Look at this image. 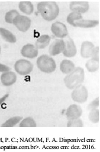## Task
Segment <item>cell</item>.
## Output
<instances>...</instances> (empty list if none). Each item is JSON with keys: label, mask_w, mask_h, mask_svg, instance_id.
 Masks as SVG:
<instances>
[{"label": "cell", "mask_w": 100, "mask_h": 152, "mask_svg": "<svg viewBox=\"0 0 100 152\" xmlns=\"http://www.w3.org/2000/svg\"><path fill=\"white\" fill-rule=\"evenodd\" d=\"M85 68L90 72H96L100 68L99 61L91 58L85 64Z\"/></svg>", "instance_id": "ffe728a7"}, {"label": "cell", "mask_w": 100, "mask_h": 152, "mask_svg": "<svg viewBox=\"0 0 100 152\" xmlns=\"http://www.w3.org/2000/svg\"><path fill=\"white\" fill-rule=\"evenodd\" d=\"M21 54L24 58L34 59L37 57L39 51L34 45L32 44H27L22 48Z\"/></svg>", "instance_id": "7c38bea8"}, {"label": "cell", "mask_w": 100, "mask_h": 152, "mask_svg": "<svg viewBox=\"0 0 100 152\" xmlns=\"http://www.w3.org/2000/svg\"><path fill=\"white\" fill-rule=\"evenodd\" d=\"M1 47H0V53H1Z\"/></svg>", "instance_id": "4dcf8cb0"}, {"label": "cell", "mask_w": 100, "mask_h": 152, "mask_svg": "<svg viewBox=\"0 0 100 152\" xmlns=\"http://www.w3.org/2000/svg\"><path fill=\"white\" fill-rule=\"evenodd\" d=\"M94 45L90 41H84L82 42L81 47L80 53L82 58L88 59L91 58L93 52L95 48Z\"/></svg>", "instance_id": "4fadbf2b"}, {"label": "cell", "mask_w": 100, "mask_h": 152, "mask_svg": "<svg viewBox=\"0 0 100 152\" xmlns=\"http://www.w3.org/2000/svg\"><path fill=\"white\" fill-rule=\"evenodd\" d=\"M18 8L22 12L27 15H30L34 11V6L30 1H20L18 5Z\"/></svg>", "instance_id": "d6986e66"}, {"label": "cell", "mask_w": 100, "mask_h": 152, "mask_svg": "<svg viewBox=\"0 0 100 152\" xmlns=\"http://www.w3.org/2000/svg\"><path fill=\"white\" fill-rule=\"evenodd\" d=\"M51 31L55 36L61 39L68 36V31L66 26L59 21H56L52 24Z\"/></svg>", "instance_id": "52a82bcc"}, {"label": "cell", "mask_w": 100, "mask_h": 152, "mask_svg": "<svg viewBox=\"0 0 100 152\" xmlns=\"http://www.w3.org/2000/svg\"><path fill=\"white\" fill-rule=\"evenodd\" d=\"M23 118L19 116H15L10 118L8 120H7L4 123L1 125L2 127H13L15 126L17 124H18L21 120Z\"/></svg>", "instance_id": "44dd1931"}, {"label": "cell", "mask_w": 100, "mask_h": 152, "mask_svg": "<svg viewBox=\"0 0 100 152\" xmlns=\"http://www.w3.org/2000/svg\"><path fill=\"white\" fill-rule=\"evenodd\" d=\"M81 19H82V16L81 14L75 12H72L68 15L66 18V21L68 24L74 27L75 22Z\"/></svg>", "instance_id": "603a6c76"}, {"label": "cell", "mask_w": 100, "mask_h": 152, "mask_svg": "<svg viewBox=\"0 0 100 152\" xmlns=\"http://www.w3.org/2000/svg\"><path fill=\"white\" fill-rule=\"evenodd\" d=\"M34 66L31 62L26 59L18 60L14 64L15 72L20 75H29L33 70Z\"/></svg>", "instance_id": "277c9868"}, {"label": "cell", "mask_w": 100, "mask_h": 152, "mask_svg": "<svg viewBox=\"0 0 100 152\" xmlns=\"http://www.w3.org/2000/svg\"><path fill=\"white\" fill-rule=\"evenodd\" d=\"M89 120L94 123L97 124L100 121V111L99 108L90 110V112L88 115Z\"/></svg>", "instance_id": "cb8c5ba5"}, {"label": "cell", "mask_w": 100, "mask_h": 152, "mask_svg": "<svg viewBox=\"0 0 100 152\" xmlns=\"http://www.w3.org/2000/svg\"><path fill=\"white\" fill-rule=\"evenodd\" d=\"M70 10L72 12L80 14L87 12L90 8L89 2L87 1H72L69 5Z\"/></svg>", "instance_id": "30bf717a"}, {"label": "cell", "mask_w": 100, "mask_h": 152, "mask_svg": "<svg viewBox=\"0 0 100 152\" xmlns=\"http://www.w3.org/2000/svg\"><path fill=\"white\" fill-rule=\"evenodd\" d=\"M1 81L4 86H11L16 82L17 75L14 72L11 71L4 72L1 75Z\"/></svg>", "instance_id": "5bb4252c"}, {"label": "cell", "mask_w": 100, "mask_h": 152, "mask_svg": "<svg viewBox=\"0 0 100 152\" xmlns=\"http://www.w3.org/2000/svg\"><path fill=\"white\" fill-rule=\"evenodd\" d=\"M8 96H9L8 94H5V95H4L2 97H1V98H0V105H1L4 102H5V101L6 99L8 97Z\"/></svg>", "instance_id": "f546056e"}, {"label": "cell", "mask_w": 100, "mask_h": 152, "mask_svg": "<svg viewBox=\"0 0 100 152\" xmlns=\"http://www.w3.org/2000/svg\"><path fill=\"white\" fill-rule=\"evenodd\" d=\"M88 92L87 88L81 85L73 89L71 93V98L72 100L78 103L85 102L88 99Z\"/></svg>", "instance_id": "5b68a950"}, {"label": "cell", "mask_w": 100, "mask_h": 152, "mask_svg": "<svg viewBox=\"0 0 100 152\" xmlns=\"http://www.w3.org/2000/svg\"><path fill=\"white\" fill-rule=\"evenodd\" d=\"M100 105V102H99V98L97 97V98H96L95 99H94L88 105V110H94V109H97L99 107Z\"/></svg>", "instance_id": "4316f807"}, {"label": "cell", "mask_w": 100, "mask_h": 152, "mask_svg": "<svg viewBox=\"0 0 100 152\" xmlns=\"http://www.w3.org/2000/svg\"><path fill=\"white\" fill-rule=\"evenodd\" d=\"M64 40L65 42V48L62 52L64 56L69 58L74 57L77 53V49L74 40L68 36Z\"/></svg>", "instance_id": "ba28073f"}, {"label": "cell", "mask_w": 100, "mask_h": 152, "mask_svg": "<svg viewBox=\"0 0 100 152\" xmlns=\"http://www.w3.org/2000/svg\"><path fill=\"white\" fill-rule=\"evenodd\" d=\"M20 15L19 12L15 10H11L7 12L5 15V21L9 24H12L14 18Z\"/></svg>", "instance_id": "d4e9b609"}, {"label": "cell", "mask_w": 100, "mask_h": 152, "mask_svg": "<svg viewBox=\"0 0 100 152\" xmlns=\"http://www.w3.org/2000/svg\"><path fill=\"white\" fill-rule=\"evenodd\" d=\"M37 8L42 18L47 21L55 20L59 14V7L55 1L39 2L37 5Z\"/></svg>", "instance_id": "6da1fadb"}, {"label": "cell", "mask_w": 100, "mask_h": 152, "mask_svg": "<svg viewBox=\"0 0 100 152\" xmlns=\"http://www.w3.org/2000/svg\"><path fill=\"white\" fill-rule=\"evenodd\" d=\"M99 46H96L95 47V48L94 49V50L93 52L92 53V56H91V58L100 61V53H99Z\"/></svg>", "instance_id": "83f0119b"}, {"label": "cell", "mask_w": 100, "mask_h": 152, "mask_svg": "<svg viewBox=\"0 0 100 152\" xmlns=\"http://www.w3.org/2000/svg\"><path fill=\"white\" fill-rule=\"evenodd\" d=\"M99 24V20L81 19L75 22L74 27L81 28H92Z\"/></svg>", "instance_id": "9a60e30c"}, {"label": "cell", "mask_w": 100, "mask_h": 152, "mask_svg": "<svg viewBox=\"0 0 100 152\" xmlns=\"http://www.w3.org/2000/svg\"><path fill=\"white\" fill-rule=\"evenodd\" d=\"M50 37L47 34L40 36L36 40L35 46L37 49H44L50 43Z\"/></svg>", "instance_id": "ac0fdd59"}, {"label": "cell", "mask_w": 100, "mask_h": 152, "mask_svg": "<svg viewBox=\"0 0 100 152\" xmlns=\"http://www.w3.org/2000/svg\"><path fill=\"white\" fill-rule=\"evenodd\" d=\"M11 68H9V66L4 65V64H0V72H8V71H11Z\"/></svg>", "instance_id": "f1b7e54d"}, {"label": "cell", "mask_w": 100, "mask_h": 152, "mask_svg": "<svg viewBox=\"0 0 100 152\" xmlns=\"http://www.w3.org/2000/svg\"><path fill=\"white\" fill-rule=\"evenodd\" d=\"M85 80V72L81 67L75 69L69 74L65 77L64 81L66 87L69 89H74L82 85Z\"/></svg>", "instance_id": "7a4b0ae2"}, {"label": "cell", "mask_w": 100, "mask_h": 152, "mask_svg": "<svg viewBox=\"0 0 100 152\" xmlns=\"http://www.w3.org/2000/svg\"><path fill=\"white\" fill-rule=\"evenodd\" d=\"M68 127H84V123L82 120L79 118L74 120H68L67 123Z\"/></svg>", "instance_id": "484cf974"}, {"label": "cell", "mask_w": 100, "mask_h": 152, "mask_svg": "<svg viewBox=\"0 0 100 152\" xmlns=\"http://www.w3.org/2000/svg\"><path fill=\"white\" fill-rule=\"evenodd\" d=\"M19 126L20 127H36L37 124L33 118L28 117L23 119L20 122Z\"/></svg>", "instance_id": "7402d4cb"}, {"label": "cell", "mask_w": 100, "mask_h": 152, "mask_svg": "<svg viewBox=\"0 0 100 152\" xmlns=\"http://www.w3.org/2000/svg\"><path fill=\"white\" fill-rule=\"evenodd\" d=\"M65 48V42L63 39H55L50 45L49 49V54L52 56H56L64 52Z\"/></svg>", "instance_id": "9c48e42d"}, {"label": "cell", "mask_w": 100, "mask_h": 152, "mask_svg": "<svg viewBox=\"0 0 100 152\" xmlns=\"http://www.w3.org/2000/svg\"><path fill=\"white\" fill-rule=\"evenodd\" d=\"M0 36L3 40L9 43H15L17 42L16 36L10 31L0 27Z\"/></svg>", "instance_id": "e0dca14e"}, {"label": "cell", "mask_w": 100, "mask_h": 152, "mask_svg": "<svg viewBox=\"0 0 100 152\" xmlns=\"http://www.w3.org/2000/svg\"><path fill=\"white\" fill-rule=\"evenodd\" d=\"M38 69L42 72L50 74L55 71L56 64L55 60L47 55H43L39 56L36 61Z\"/></svg>", "instance_id": "3957f363"}, {"label": "cell", "mask_w": 100, "mask_h": 152, "mask_svg": "<svg viewBox=\"0 0 100 152\" xmlns=\"http://www.w3.org/2000/svg\"><path fill=\"white\" fill-rule=\"evenodd\" d=\"M60 71L66 75L71 74L75 69V66L73 62L71 61L65 59L63 60L60 64Z\"/></svg>", "instance_id": "2e32d148"}, {"label": "cell", "mask_w": 100, "mask_h": 152, "mask_svg": "<svg viewBox=\"0 0 100 152\" xmlns=\"http://www.w3.org/2000/svg\"><path fill=\"white\" fill-rule=\"evenodd\" d=\"M12 24L19 31L26 32L29 30L31 26V20L27 16L20 14L14 18Z\"/></svg>", "instance_id": "8992f818"}, {"label": "cell", "mask_w": 100, "mask_h": 152, "mask_svg": "<svg viewBox=\"0 0 100 152\" xmlns=\"http://www.w3.org/2000/svg\"><path fill=\"white\" fill-rule=\"evenodd\" d=\"M82 114V108L77 104L71 105L66 111V116L68 120L79 118Z\"/></svg>", "instance_id": "8fae6325"}]
</instances>
